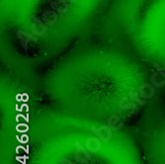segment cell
<instances>
[{
	"label": "cell",
	"instance_id": "cell-1",
	"mask_svg": "<svg viewBox=\"0 0 165 164\" xmlns=\"http://www.w3.org/2000/svg\"><path fill=\"white\" fill-rule=\"evenodd\" d=\"M32 21H33V24L31 26V31L33 35L37 36V37H41L44 36L48 31V27L46 26V24L42 22L40 19H38L36 17V15H32L31 16Z\"/></svg>",
	"mask_w": 165,
	"mask_h": 164
},
{
	"label": "cell",
	"instance_id": "cell-2",
	"mask_svg": "<svg viewBox=\"0 0 165 164\" xmlns=\"http://www.w3.org/2000/svg\"><path fill=\"white\" fill-rule=\"evenodd\" d=\"M75 146H76V150L74 153V158L78 163L80 164L86 163L91 159L90 151L85 149L79 142H75Z\"/></svg>",
	"mask_w": 165,
	"mask_h": 164
},
{
	"label": "cell",
	"instance_id": "cell-3",
	"mask_svg": "<svg viewBox=\"0 0 165 164\" xmlns=\"http://www.w3.org/2000/svg\"><path fill=\"white\" fill-rule=\"evenodd\" d=\"M91 131L96 135L101 141L103 142H108L110 141V138L112 136V130L110 129L109 126H102L99 129L95 128V127H91Z\"/></svg>",
	"mask_w": 165,
	"mask_h": 164
},
{
	"label": "cell",
	"instance_id": "cell-4",
	"mask_svg": "<svg viewBox=\"0 0 165 164\" xmlns=\"http://www.w3.org/2000/svg\"><path fill=\"white\" fill-rule=\"evenodd\" d=\"M17 37H18V39L20 40V43H21V45H22L25 52H28V49H29V48H28L29 42H37L38 41L37 36L28 34L27 32H25V31H23V30L18 31Z\"/></svg>",
	"mask_w": 165,
	"mask_h": 164
},
{
	"label": "cell",
	"instance_id": "cell-5",
	"mask_svg": "<svg viewBox=\"0 0 165 164\" xmlns=\"http://www.w3.org/2000/svg\"><path fill=\"white\" fill-rule=\"evenodd\" d=\"M48 3L59 16L64 15L68 10V2L66 0H48Z\"/></svg>",
	"mask_w": 165,
	"mask_h": 164
},
{
	"label": "cell",
	"instance_id": "cell-6",
	"mask_svg": "<svg viewBox=\"0 0 165 164\" xmlns=\"http://www.w3.org/2000/svg\"><path fill=\"white\" fill-rule=\"evenodd\" d=\"M138 92L143 99H150L155 94V87L151 83H142L139 86Z\"/></svg>",
	"mask_w": 165,
	"mask_h": 164
},
{
	"label": "cell",
	"instance_id": "cell-7",
	"mask_svg": "<svg viewBox=\"0 0 165 164\" xmlns=\"http://www.w3.org/2000/svg\"><path fill=\"white\" fill-rule=\"evenodd\" d=\"M43 22L47 25H54L59 19L58 13L52 9H47L43 12Z\"/></svg>",
	"mask_w": 165,
	"mask_h": 164
},
{
	"label": "cell",
	"instance_id": "cell-8",
	"mask_svg": "<svg viewBox=\"0 0 165 164\" xmlns=\"http://www.w3.org/2000/svg\"><path fill=\"white\" fill-rule=\"evenodd\" d=\"M86 149L90 152H97L101 149V142L99 137L91 136L89 138H87L86 143H85Z\"/></svg>",
	"mask_w": 165,
	"mask_h": 164
},
{
	"label": "cell",
	"instance_id": "cell-9",
	"mask_svg": "<svg viewBox=\"0 0 165 164\" xmlns=\"http://www.w3.org/2000/svg\"><path fill=\"white\" fill-rule=\"evenodd\" d=\"M108 126L113 131H119L124 127V123L118 115H112L108 119Z\"/></svg>",
	"mask_w": 165,
	"mask_h": 164
},
{
	"label": "cell",
	"instance_id": "cell-10",
	"mask_svg": "<svg viewBox=\"0 0 165 164\" xmlns=\"http://www.w3.org/2000/svg\"><path fill=\"white\" fill-rule=\"evenodd\" d=\"M126 99H128V97H126V96L123 97L122 99H121V101H120L119 105H120V108H121V109H123V110H128V109H131L132 111L128 114V116L131 118V117H134V116L137 114V104H136V103L125 104V101H126Z\"/></svg>",
	"mask_w": 165,
	"mask_h": 164
},
{
	"label": "cell",
	"instance_id": "cell-11",
	"mask_svg": "<svg viewBox=\"0 0 165 164\" xmlns=\"http://www.w3.org/2000/svg\"><path fill=\"white\" fill-rule=\"evenodd\" d=\"M150 82L154 87H163L165 85V78L158 71H154L150 77Z\"/></svg>",
	"mask_w": 165,
	"mask_h": 164
},
{
	"label": "cell",
	"instance_id": "cell-12",
	"mask_svg": "<svg viewBox=\"0 0 165 164\" xmlns=\"http://www.w3.org/2000/svg\"><path fill=\"white\" fill-rule=\"evenodd\" d=\"M131 100H132L134 102L137 103L139 106H144L147 104V99H141L139 98V92L138 91H130L129 93Z\"/></svg>",
	"mask_w": 165,
	"mask_h": 164
},
{
	"label": "cell",
	"instance_id": "cell-13",
	"mask_svg": "<svg viewBox=\"0 0 165 164\" xmlns=\"http://www.w3.org/2000/svg\"><path fill=\"white\" fill-rule=\"evenodd\" d=\"M153 68L155 69V71H158L165 78V70H164V68H162L158 64H153Z\"/></svg>",
	"mask_w": 165,
	"mask_h": 164
},
{
	"label": "cell",
	"instance_id": "cell-14",
	"mask_svg": "<svg viewBox=\"0 0 165 164\" xmlns=\"http://www.w3.org/2000/svg\"><path fill=\"white\" fill-rule=\"evenodd\" d=\"M17 131H21V132H25V131H28V126L27 125H24V124H20V125H18L17 126Z\"/></svg>",
	"mask_w": 165,
	"mask_h": 164
},
{
	"label": "cell",
	"instance_id": "cell-15",
	"mask_svg": "<svg viewBox=\"0 0 165 164\" xmlns=\"http://www.w3.org/2000/svg\"><path fill=\"white\" fill-rule=\"evenodd\" d=\"M60 163L61 164H80L78 162H75V161L68 159V158H66V157H62V158L60 159Z\"/></svg>",
	"mask_w": 165,
	"mask_h": 164
},
{
	"label": "cell",
	"instance_id": "cell-16",
	"mask_svg": "<svg viewBox=\"0 0 165 164\" xmlns=\"http://www.w3.org/2000/svg\"><path fill=\"white\" fill-rule=\"evenodd\" d=\"M29 99V97L26 95V94H18L17 95V100H20L22 102H26V101Z\"/></svg>",
	"mask_w": 165,
	"mask_h": 164
},
{
	"label": "cell",
	"instance_id": "cell-17",
	"mask_svg": "<svg viewBox=\"0 0 165 164\" xmlns=\"http://www.w3.org/2000/svg\"><path fill=\"white\" fill-rule=\"evenodd\" d=\"M28 140H29V137L27 136H22L20 138H19V141H20L21 143H26L28 141Z\"/></svg>",
	"mask_w": 165,
	"mask_h": 164
},
{
	"label": "cell",
	"instance_id": "cell-18",
	"mask_svg": "<svg viewBox=\"0 0 165 164\" xmlns=\"http://www.w3.org/2000/svg\"><path fill=\"white\" fill-rule=\"evenodd\" d=\"M66 1H67L68 3H75V2H77L78 0H66Z\"/></svg>",
	"mask_w": 165,
	"mask_h": 164
},
{
	"label": "cell",
	"instance_id": "cell-19",
	"mask_svg": "<svg viewBox=\"0 0 165 164\" xmlns=\"http://www.w3.org/2000/svg\"><path fill=\"white\" fill-rule=\"evenodd\" d=\"M164 70H165V61H164Z\"/></svg>",
	"mask_w": 165,
	"mask_h": 164
}]
</instances>
